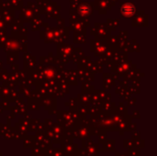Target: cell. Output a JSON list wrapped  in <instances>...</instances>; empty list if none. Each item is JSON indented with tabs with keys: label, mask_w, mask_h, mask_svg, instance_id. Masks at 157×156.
<instances>
[{
	"label": "cell",
	"mask_w": 157,
	"mask_h": 156,
	"mask_svg": "<svg viewBox=\"0 0 157 156\" xmlns=\"http://www.w3.org/2000/svg\"><path fill=\"white\" fill-rule=\"evenodd\" d=\"M134 6L132 4H125V6L122 7V14L124 16H132L134 12Z\"/></svg>",
	"instance_id": "6da1fadb"
}]
</instances>
